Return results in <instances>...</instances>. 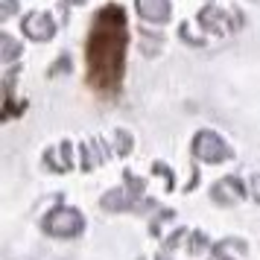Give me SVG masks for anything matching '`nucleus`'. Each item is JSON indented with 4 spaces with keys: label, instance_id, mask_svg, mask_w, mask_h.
I'll return each mask as SVG.
<instances>
[{
    "label": "nucleus",
    "instance_id": "f257e3e1",
    "mask_svg": "<svg viewBox=\"0 0 260 260\" xmlns=\"http://www.w3.org/2000/svg\"><path fill=\"white\" fill-rule=\"evenodd\" d=\"M120 12H106L96 24V32L91 38V73L103 85L114 82L120 73V53H123V38H120Z\"/></svg>",
    "mask_w": 260,
    "mask_h": 260
}]
</instances>
